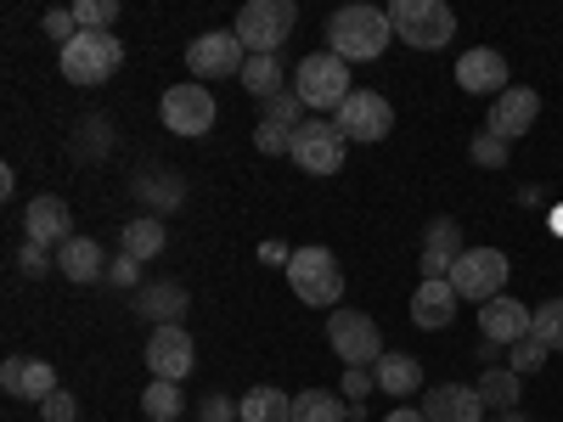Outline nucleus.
<instances>
[{
    "mask_svg": "<svg viewBox=\"0 0 563 422\" xmlns=\"http://www.w3.org/2000/svg\"><path fill=\"white\" fill-rule=\"evenodd\" d=\"M389 34H395L389 7H344L327 18V52L344 63H372V57H384Z\"/></svg>",
    "mask_w": 563,
    "mask_h": 422,
    "instance_id": "obj_1",
    "label": "nucleus"
},
{
    "mask_svg": "<svg viewBox=\"0 0 563 422\" xmlns=\"http://www.w3.org/2000/svg\"><path fill=\"white\" fill-rule=\"evenodd\" d=\"M294 97L316 113H339L350 97H355V85H350V63L333 57V52H310L294 74Z\"/></svg>",
    "mask_w": 563,
    "mask_h": 422,
    "instance_id": "obj_2",
    "label": "nucleus"
},
{
    "mask_svg": "<svg viewBox=\"0 0 563 422\" xmlns=\"http://www.w3.org/2000/svg\"><path fill=\"white\" fill-rule=\"evenodd\" d=\"M389 23L411 52H440V45H451V34H456V12L445 7V0H395Z\"/></svg>",
    "mask_w": 563,
    "mask_h": 422,
    "instance_id": "obj_3",
    "label": "nucleus"
},
{
    "mask_svg": "<svg viewBox=\"0 0 563 422\" xmlns=\"http://www.w3.org/2000/svg\"><path fill=\"white\" fill-rule=\"evenodd\" d=\"M294 23H299L294 0H249L238 12V40L249 57H276V45L294 34Z\"/></svg>",
    "mask_w": 563,
    "mask_h": 422,
    "instance_id": "obj_4",
    "label": "nucleus"
},
{
    "mask_svg": "<svg viewBox=\"0 0 563 422\" xmlns=\"http://www.w3.org/2000/svg\"><path fill=\"white\" fill-rule=\"evenodd\" d=\"M288 288H294L305 304L333 310V304H339V293H344L339 254H333V248H294V259H288Z\"/></svg>",
    "mask_w": 563,
    "mask_h": 422,
    "instance_id": "obj_5",
    "label": "nucleus"
},
{
    "mask_svg": "<svg viewBox=\"0 0 563 422\" xmlns=\"http://www.w3.org/2000/svg\"><path fill=\"white\" fill-rule=\"evenodd\" d=\"M507 276H512V265H507V254L501 248H467L456 265H451V288H456V299H474V304H490V299H501L507 293Z\"/></svg>",
    "mask_w": 563,
    "mask_h": 422,
    "instance_id": "obj_6",
    "label": "nucleus"
},
{
    "mask_svg": "<svg viewBox=\"0 0 563 422\" xmlns=\"http://www.w3.org/2000/svg\"><path fill=\"white\" fill-rule=\"evenodd\" d=\"M327 344H333V355L344 366H378L384 360L378 321L361 315V310H333V315H327Z\"/></svg>",
    "mask_w": 563,
    "mask_h": 422,
    "instance_id": "obj_7",
    "label": "nucleus"
},
{
    "mask_svg": "<svg viewBox=\"0 0 563 422\" xmlns=\"http://www.w3.org/2000/svg\"><path fill=\"white\" fill-rule=\"evenodd\" d=\"M119 63H124V45L113 34H74L63 45V79L74 85H102L119 74Z\"/></svg>",
    "mask_w": 563,
    "mask_h": 422,
    "instance_id": "obj_8",
    "label": "nucleus"
},
{
    "mask_svg": "<svg viewBox=\"0 0 563 422\" xmlns=\"http://www.w3.org/2000/svg\"><path fill=\"white\" fill-rule=\"evenodd\" d=\"M158 113H164L169 135H209L214 119H220L214 90H203V85H169L164 102H158Z\"/></svg>",
    "mask_w": 563,
    "mask_h": 422,
    "instance_id": "obj_9",
    "label": "nucleus"
},
{
    "mask_svg": "<svg viewBox=\"0 0 563 422\" xmlns=\"http://www.w3.org/2000/svg\"><path fill=\"white\" fill-rule=\"evenodd\" d=\"M305 175H339L344 169V135L339 124H327V119H305L294 130V153H288Z\"/></svg>",
    "mask_w": 563,
    "mask_h": 422,
    "instance_id": "obj_10",
    "label": "nucleus"
},
{
    "mask_svg": "<svg viewBox=\"0 0 563 422\" xmlns=\"http://www.w3.org/2000/svg\"><path fill=\"white\" fill-rule=\"evenodd\" d=\"M249 52L238 29H214V34H198L192 45H186V68H192L198 79H225V74H243Z\"/></svg>",
    "mask_w": 563,
    "mask_h": 422,
    "instance_id": "obj_11",
    "label": "nucleus"
},
{
    "mask_svg": "<svg viewBox=\"0 0 563 422\" xmlns=\"http://www.w3.org/2000/svg\"><path fill=\"white\" fill-rule=\"evenodd\" d=\"M198 366V344L186 326H153V338H147V371L158 384H180L186 371Z\"/></svg>",
    "mask_w": 563,
    "mask_h": 422,
    "instance_id": "obj_12",
    "label": "nucleus"
},
{
    "mask_svg": "<svg viewBox=\"0 0 563 422\" xmlns=\"http://www.w3.org/2000/svg\"><path fill=\"white\" fill-rule=\"evenodd\" d=\"M333 124H339L344 141H384L395 130V108H389V97H378V90H355Z\"/></svg>",
    "mask_w": 563,
    "mask_h": 422,
    "instance_id": "obj_13",
    "label": "nucleus"
},
{
    "mask_svg": "<svg viewBox=\"0 0 563 422\" xmlns=\"http://www.w3.org/2000/svg\"><path fill=\"white\" fill-rule=\"evenodd\" d=\"M536 119H541V90H530V85H507L490 102V135H501V141L530 135Z\"/></svg>",
    "mask_w": 563,
    "mask_h": 422,
    "instance_id": "obj_14",
    "label": "nucleus"
},
{
    "mask_svg": "<svg viewBox=\"0 0 563 422\" xmlns=\"http://www.w3.org/2000/svg\"><path fill=\"white\" fill-rule=\"evenodd\" d=\"M456 85L467 90V97H501L507 90V57L490 52V45H474V52H462L456 57Z\"/></svg>",
    "mask_w": 563,
    "mask_h": 422,
    "instance_id": "obj_15",
    "label": "nucleus"
},
{
    "mask_svg": "<svg viewBox=\"0 0 563 422\" xmlns=\"http://www.w3.org/2000/svg\"><path fill=\"white\" fill-rule=\"evenodd\" d=\"M0 389L7 395H18V400H34V406H45L63 384H57V371H52V360H34V355H12L7 366H0Z\"/></svg>",
    "mask_w": 563,
    "mask_h": 422,
    "instance_id": "obj_16",
    "label": "nucleus"
},
{
    "mask_svg": "<svg viewBox=\"0 0 563 422\" xmlns=\"http://www.w3.org/2000/svg\"><path fill=\"white\" fill-rule=\"evenodd\" d=\"M23 237H29L34 248H63V243L74 237L68 203H63V198H34V203L23 209Z\"/></svg>",
    "mask_w": 563,
    "mask_h": 422,
    "instance_id": "obj_17",
    "label": "nucleus"
},
{
    "mask_svg": "<svg viewBox=\"0 0 563 422\" xmlns=\"http://www.w3.org/2000/svg\"><path fill=\"white\" fill-rule=\"evenodd\" d=\"M479 338L496 344V349H512L519 338H530V310L519 299H507V293L479 304Z\"/></svg>",
    "mask_w": 563,
    "mask_h": 422,
    "instance_id": "obj_18",
    "label": "nucleus"
},
{
    "mask_svg": "<svg viewBox=\"0 0 563 422\" xmlns=\"http://www.w3.org/2000/svg\"><path fill=\"white\" fill-rule=\"evenodd\" d=\"M485 400L479 389H467V384H440L422 395V422H485Z\"/></svg>",
    "mask_w": 563,
    "mask_h": 422,
    "instance_id": "obj_19",
    "label": "nucleus"
},
{
    "mask_svg": "<svg viewBox=\"0 0 563 422\" xmlns=\"http://www.w3.org/2000/svg\"><path fill=\"white\" fill-rule=\"evenodd\" d=\"M462 254H467V248H462V225L440 214V220L429 225V237H422V270H429V281H445Z\"/></svg>",
    "mask_w": 563,
    "mask_h": 422,
    "instance_id": "obj_20",
    "label": "nucleus"
},
{
    "mask_svg": "<svg viewBox=\"0 0 563 422\" xmlns=\"http://www.w3.org/2000/svg\"><path fill=\"white\" fill-rule=\"evenodd\" d=\"M411 321L422 326V333L451 326L456 321V288H451V281H429V276H422V288L411 293Z\"/></svg>",
    "mask_w": 563,
    "mask_h": 422,
    "instance_id": "obj_21",
    "label": "nucleus"
},
{
    "mask_svg": "<svg viewBox=\"0 0 563 422\" xmlns=\"http://www.w3.org/2000/svg\"><path fill=\"white\" fill-rule=\"evenodd\" d=\"M135 315H147L153 326H180L186 288L180 281H147V288H135Z\"/></svg>",
    "mask_w": 563,
    "mask_h": 422,
    "instance_id": "obj_22",
    "label": "nucleus"
},
{
    "mask_svg": "<svg viewBox=\"0 0 563 422\" xmlns=\"http://www.w3.org/2000/svg\"><path fill=\"white\" fill-rule=\"evenodd\" d=\"M108 265H113V259L90 243V237H68V243L57 248V270H63L68 281H79V288H85V281H108Z\"/></svg>",
    "mask_w": 563,
    "mask_h": 422,
    "instance_id": "obj_23",
    "label": "nucleus"
},
{
    "mask_svg": "<svg viewBox=\"0 0 563 422\" xmlns=\"http://www.w3.org/2000/svg\"><path fill=\"white\" fill-rule=\"evenodd\" d=\"M164 248H169V225H164V214H141V220L124 225V248H119V254H130L135 265L158 259Z\"/></svg>",
    "mask_w": 563,
    "mask_h": 422,
    "instance_id": "obj_24",
    "label": "nucleus"
},
{
    "mask_svg": "<svg viewBox=\"0 0 563 422\" xmlns=\"http://www.w3.org/2000/svg\"><path fill=\"white\" fill-rule=\"evenodd\" d=\"M372 378H378V389H384V395L406 400V395H417V389H422V360H417V355H384L378 366H372Z\"/></svg>",
    "mask_w": 563,
    "mask_h": 422,
    "instance_id": "obj_25",
    "label": "nucleus"
},
{
    "mask_svg": "<svg viewBox=\"0 0 563 422\" xmlns=\"http://www.w3.org/2000/svg\"><path fill=\"white\" fill-rule=\"evenodd\" d=\"M238 417L243 422H294V400L282 389H271V384H260V389H249L238 400Z\"/></svg>",
    "mask_w": 563,
    "mask_h": 422,
    "instance_id": "obj_26",
    "label": "nucleus"
},
{
    "mask_svg": "<svg viewBox=\"0 0 563 422\" xmlns=\"http://www.w3.org/2000/svg\"><path fill=\"white\" fill-rule=\"evenodd\" d=\"M344 417H355V406H344L333 389H305L294 400V422H344Z\"/></svg>",
    "mask_w": 563,
    "mask_h": 422,
    "instance_id": "obj_27",
    "label": "nucleus"
},
{
    "mask_svg": "<svg viewBox=\"0 0 563 422\" xmlns=\"http://www.w3.org/2000/svg\"><path fill=\"white\" fill-rule=\"evenodd\" d=\"M238 79L254 102H271V97H282V57H249Z\"/></svg>",
    "mask_w": 563,
    "mask_h": 422,
    "instance_id": "obj_28",
    "label": "nucleus"
},
{
    "mask_svg": "<svg viewBox=\"0 0 563 422\" xmlns=\"http://www.w3.org/2000/svg\"><path fill=\"white\" fill-rule=\"evenodd\" d=\"M479 400L490 411H512V406H519V371H512V366H490L485 384H479Z\"/></svg>",
    "mask_w": 563,
    "mask_h": 422,
    "instance_id": "obj_29",
    "label": "nucleus"
},
{
    "mask_svg": "<svg viewBox=\"0 0 563 422\" xmlns=\"http://www.w3.org/2000/svg\"><path fill=\"white\" fill-rule=\"evenodd\" d=\"M135 198L153 203V209L164 214V209H175V203L186 198V186H180V175H141V180H135Z\"/></svg>",
    "mask_w": 563,
    "mask_h": 422,
    "instance_id": "obj_30",
    "label": "nucleus"
},
{
    "mask_svg": "<svg viewBox=\"0 0 563 422\" xmlns=\"http://www.w3.org/2000/svg\"><path fill=\"white\" fill-rule=\"evenodd\" d=\"M530 338H541L552 355L563 349V299H547L530 310Z\"/></svg>",
    "mask_w": 563,
    "mask_h": 422,
    "instance_id": "obj_31",
    "label": "nucleus"
},
{
    "mask_svg": "<svg viewBox=\"0 0 563 422\" xmlns=\"http://www.w3.org/2000/svg\"><path fill=\"white\" fill-rule=\"evenodd\" d=\"M180 406H186V400H180V384H158V378H153L147 395H141V411H147L153 422H175Z\"/></svg>",
    "mask_w": 563,
    "mask_h": 422,
    "instance_id": "obj_32",
    "label": "nucleus"
},
{
    "mask_svg": "<svg viewBox=\"0 0 563 422\" xmlns=\"http://www.w3.org/2000/svg\"><path fill=\"white\" fill-rule=\"evenodd\" d=\"M547 355H552V349H547L541 338H519V344L507 349V366L519 371V378H530V371H541V366H547Z\"/></svg>",
    "mask_w": 563,
    "mask_h": 422,
    "instance_id": "obj_33",
    "label": "nucleus"
},
{
    "mask_svg": "<svg viewBox=\"0 0 563 422\" xmlns=\"http://www.w3.org/2000/svg\"><path fill=\"white\" fill-rule=\"evenodd\" d=\"M265 119H271V124H282V130H299V124H305V102L294 97V90H282V97H271V102H265Z\"/></svg>",
    "mask_w": 563,
    "mask_h": 422,
    "instance_id": "obj_34",
    "label": "nucleus"
},
{
    "mask_svg": "<svg viewBox=\"0 0 563 422\" xmlns=\"http://www.w3.org/2000/svg\"><path fill=\"white\" fill-rule=\"evenodd\" d=\"M467 153H474V164H479V169H501V164H507V141H501V135H490V130H479Z\"/></svg>",
    "mask_w": 563,
    "mask_h": 422,
    "instance_id": "obj_35",
    "label": "nucleus"
},
{
    "mask_svg": "<svg viewBox=\"0 0 563 422\" xmlns=\"http://www.w3.org/2000/svg\"><path fill=\"white\" fill-rule=\"evenodd\" d=\"M254 141H260V153H294V130H282V124H271V119H260Z\"/></svg>",
    "mask_w": 563,
    "mask_h": 422,
    "instance_id": "obj_36",
    "label": "nucleus"
},
{
    "mask_svg": "<svg viewBox=\"0 0 563 422\" xmlns=\"http://www.w3.org/2000/svg\"><path fill=\"white\" fill-rule=\"evenodd\" d=\"M40 29L52 34L57 45H68V40L79 34V23H74V7H68V12H45V18H40Z\"/></svg>",
    "mask_w": 563,
    "mask_h": 422,
    "instance_id": "obj_37",
    "label": "nucleus"
},
{
    "mask_svg": "<svg viewBox=\"0 0 563 422\" xmlns=\"http://www.w3.org/2000/svg\"><path fill=\"white\" fill-rule=\"evenodd\" d=\"M40 417H45V422H74V417H79V400H74L68 389H57L52 400L40 406Z\"/></svg>",
    "mask_w": 563,
    "mask_h": 422,
    "instance_id": "obj_38",
    "label": "nucleus"
},
{
    "mask_svg": "<svg viewBox=\"0 0 563 422\" xmlns=\"http://www.w3.org/2000/svg\"><path fill=\"white\" fill-rule=\"evenodd\" d=\"M198 422H243V417H238V400H225V395H209V400L198 406Z\"/></svg>",
    "mask_w": 563,
    "mask_h": 422,
    "instance_id": "obj_39",
    "label": "nucleus"
},
{
    "mask_svg": "<svg viewBox=\"0 0 563 422\" xmlns=\"http://www.w3.org/2000/svg\"><path fill=\"white\" fill-rule=\"evenodd\" d=\"M108 281H113V288H135V281H141V265H135L130 254H119V259L108 265Z\"/></svg>",
    "mask_w": 563,
    "mask_h": 422,
    "instance_id": "obj_40",
    "label": "nucleus"
},
{
    "mask_svg": "<svg viewBox=\"0 0 563 422\" xmlns=\"http://www.w3.org/2000/svg\"><path fill=\"white\" fill-rule=\"evenodd\" d=\"M372 384H378V378H372V366H344V395L350 400H361Z\"/></svg>",
    "mask_w": 563,
    "mask_h": 422,
    "instance_id": "obj_41",
    "label": "nucleus"
},
{
    "mask_svg": "<svg viewBox=\"0 0 563 422\" xmlns=\"http://www.w3.org/2000/svg\"><path fill=\"white\" fill-rule=\"evenodd\" d=\"M18 265H23V276H45V270H52V259H45V248H34V243H23Z\"/></svg>",
    "mask_w": 563,
    "mask_h": 422,
    "instance_id": "obj_42",
    "label": "nucleus"
},
{
    "mask_svg": "<svg viewBox=\"0 0 563 422\" xmlns=\"http://www.w3.org/2000/svg\"><path fill=\"white\" fill-rule=\"evenodd\" d=\"M260 259H271V265H288L294 254H288V248H282V243H265V248H260Z\"/></svg>",
    "mask_w": 563,
    "mask_h": 422,
    "instance_id": "obj_43",
    "label": "nucleus"
},
{
    "mask_svg": "<svg viewBox=\"0 0 563 422\" xmlns=\"http://www.w3.org/2000/svg\"><path fill=\"white\" fill-rule=\"evenodd\" d=\"M384 422H422V411H411V406H395Z\"/></svg>",
    "mask_w": 563,
    "mask_h": 422,
    "instance_id": "obj_44",
    "label": "nucleus"
},
{
    "mask_svg": "<svg viewBox=\"0 0 563 422\" xmlns=\"http://www.w3.org/2000/svg\"><path fill=\"white\" fill-rule=\"evenodd\" d=\"M552 231H558V237H563V209H558V214H552Z\"/></svg>",
    "mask_w": 563,
    "mask_h": 422,
    "instance_id": "obj_45",
    "label": "nucleus"
},
{
    "mask_svg": "<svg viewBox=\"0 0 563 422\" xmlns=\"http://www.w3.org/2000/svg\"><path fill=\"white\" fill-rule=\"evenodd\" d=\"M501 422H525V417H519V411H501Z\"/></svg>",
    "mask_w": 563,
    "mask_h": 422,
    "instance_id": "obj_46",
    "label": "nucleus"
}]
</instances>
